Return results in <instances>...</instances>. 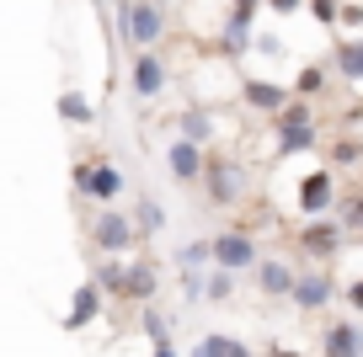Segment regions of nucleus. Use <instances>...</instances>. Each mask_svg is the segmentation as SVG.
Returning <instances> with one entry per match:
<instances>
[{
	"mask_svg": "<svg viewBox=\"0 0 363 357\" xmlns=\"http://www.w3.org/2000/svg\"><path fill=\"white\" fill-rule=\"evenodd\" d=\"M113 16H118V43L134 48V54H150L160 48L166 38V0H113Z\"/></svg>",
	"mask_w": 363,
	"mask_h": 357,
	"instance_id": "1",
	"label": "nucleus"
},
{
	"mask_svg": "<svg viewBox=\"0 0 363 357\" xmlns=\"http://www.w3.org/2000/svg\"><path fill=\"white\" fill-rule=\"evenodd\" d=\"M272 128H278V155H305V149H315V107H310L305 96H294L278 118H272Z\"/></svg>",
	"mask_w": 363,
	"mask_h": 357,
	"instance_id": "2",
	"label": "nucleus"
},
{
	"mask_svg": "<svg viewBox=\"0 0 363 357\" xmlns=\"http://www.w3.org/2000/svg\"><path fill=\"white\" fill-rule=\"evenodd\" d=\"M203 187H208V203H214V208H235V203L246 198L251 176H246V166H240V160H230V155H214V149H208Z\"/></svg>",
	"mask_w": 363,
	"mask_h": 357,
	"instance_id": "3",
	"label": "nucleus"
},
{
	"mask_svg": "<svg viewBox=\"0 0 363 357\" xmlns=\"http://www.w3.org/2000/svg\"><path fill=\"white\" fill-rule=\"evenodd\" d=\"M208 240H214V267L219 272H257V234L251 230H219V234H208Z\"/></svg>",
	"mask_w": 363,
	"mask_h": 357,
	"instance_id": "4",
	"label": "nucleus"
},
{
	"mask_svg": "<svg viewBox=\"0 0 363 357\" xmlns=\"http://www.w3.org/2000/svg\"><path fill=\"white\" fill-rule=\"evenodd\" d=\"M91 246L102 251V256H128V246L139 240V224L128 219V213H118V208H107V213H96L91 219Z\"/></svg>",
	"mask_w": 363,
	"mask_h": 357,
	"instance_id": "5",
	"label": "nucleus"
},
{
	"mask_svg": "<svg viewBox=\"0 0 363 357\" xmlns=\"http://www.w3.org/2000/svg\"><path fill=\"white\" fill-rule=\"evenodd\" d=\"M342 234H347V224H342V219H305V224H299V234H294L299 256H310V261L326 267V261L342 251Z\"/></svg>",
	"mask_w": 363,
	"mask_h": 357,
	"instance_id": "6",
	"label": "nucleus"
},
{
	"mask_svg": "<svg viewBox=\"0 0 363 357\" xmlns=\"http://www.w3.org/2000/svg\"><path fill=\"white\" fill-rule=\"evenodd\" d=\"M75 192L91 203H113L123 192V171L107 160H75Z\"/></svg>",
	"mask_w": 363,
	"mask_h": 357,
	"instance_id": "7",
	"label": "nucleus"
},
{
	"mask_svg": "<svg viewBox=\"0 0 363 357\" xmlns=\"http://www.w3.org/2000/svg\"><path fill=\"white\" fill-rule=\"evenodd\" d=\"M337 203H342V187L326 166L299 181V219H326V213H337Z\"/></svg>",
	"mask_w": 363,
	"mask_h": 357,
	"instance_id": "8",
	"label": "nucleus"
},
{
	"mask_svg": "<svg viewBox=\"0 0 363 357\" xmlns=\"http://www.w3.org/2000/svg\"><path fill=\"white\" fill-rule=\"evenodd\" d=\"M166 86H171V64L155 54V48H150V54H134V59H128V91H134L139 101H155Z\"/></svg>",
	"mask_w": 363,
	"mask_h": 357,
	"instance_id": "9",
	"label": "nucleus"
},
{
	"mask_svg": "<svg viewBox=\"0 0 363 357\" xmlns=\"http://www.w3.org/2000/svg\"><path fill=\"white\" fill-rule=\"evenodd\" d=\"M337 299V278H331V267H305L299 272V283H294V310L299 314H320L326 304Z\"/></svg>",
	"mask_w": 363,
	"mask_h": 357,
	"instance_id": "10",
	"label": "nucleus"
},
{
	"mask_svg": "<svg viewBox=\"0 0 363 357\" xmlns=\"http://www.w3.org/2000/svg\"><path fill=\"white\" fill-rule=\"evenodd\" d=\"M166 171H171L177 181H203V171H208V149L177 134V139L166 144Z\"/></svg>",
	"mask_w": 363,
	"mask_h": 357,
	"instance_id": "11",
	"label": "nucleus"
},
{
	"mask_svg": "<svg viewBox=\"0 0 363 357\" xmlns=\"http://www.w3.org/2000/svg\"><path fill=\"white\" fill-rule=\"evenodd\" d=\"M294 283H299V272L289 261H278V256L257 261V293L262 299H294Z\"/></svg>",
	"mask_w": 363,
	"mask_h": 357,
	"instance_id": "12",
	"label": "nucleus"
},
{
	"mask_svg": "<svg viewBox=\"0 0 363 357\" xmlns=\"http://www.w3.org/2000/svg\"><path fill=\"white\" fill-rule=\"evenodd\" d=\"M320 357H363V325L358 320H331L320 331Z\"/></svg>",
	"mask_w": 363,
	"mask_h": 357,
	"instance_id": "13",
	"label": "nucleus"
},
{
	"mask_svg": "<svg viewBox=\"0 0 363 357\" xmlns=\"http://www.w3.org/2000/svg\"><path fill=\"white\" fill-rule=\"evenodd\" d=\"M102 299H107V288L96 278H86L75 288V299H69V314H65V331H86L96 314H102Z\"/></svg>",
	"mask_w": 363,
	"mask_h": 357,
	"instance_id": "14",
	"label": "nucleus"
},
{
	"mask_svg": "<svg viewBox=\"0 0 363 357\" xmlns=\"http://www.w3.org/2000/svg\"><path fill=\"white\" fill-rule=\"evenodd\" d=\"M240 96H246L251 112H267V118H278V112L294 101V91L278 86V80H246V91H240Z\"/></svg>",
	"mask_w": 363,
	"mask_h": 357,
	"instance_id": "15",
	"label": "nucleus"
},
{
	"mask_svg": "<svg viewBox=\"0 0 363 357\" xmlns=\"http://www.w3.org/2000/svg\"><path fill=\"white\" fill-rule=\"evenodd\" d=\"M219 48H225V54H246V48H257V16H251V11H230L225 27H219Z\"/></svg>",
	"mask_w": 363,
	"mask_h": 357,
	"instance_id": "16",
	"label": "nucleus"
},
{
	"mask_svg": "<svg viewBox=\"0 0 363 357\" xmlns=\"http://www.w3.org/2000/svg\"><path fill=\"white\" fill-rule=\"evenodd\" d=\"M160 293V272L150 267V261H128V278H123V299L134 304H150Z\"/></svg>",
	"mask_w": 363,
	"mask_h": 357,
	"instance_id": "17",
	"label": "nucleus"
},
{
	"mask_svg": "<svg viewBox=\"0 0 363 357\" xmlns=\"http://www.w3.org/2000/svg\"><path fill=\"white\" fill-rule=\"evenodd\" d=\"M187 357H257L240 336H225V331H214V336H198L193 341V352Z\"/></svg>",
	"mask_w": 363,
	"mask_h": 357,
	"instance_id": "18",
	"label": "nucleus"
},
{
	"mask_svg": "<svg viewBox=\"0 0 363 357\" xmlns=\"http://www.w3.org/2000/svg\"><path fill=\"white\" fill-rule=\"evenodd\" d=\"M177 134L208 149V144H214V112H203V107H182V118H177Z\"/></svg>",
	"mask_w": 363,
	"mask_h": 357,
	"instance_id": "19",
	"label": "nucleus"
},
{
	"mask_svg": "<svg viewBox=\"0 0 363 357\" xmlns=\"http://www.w3.org/2000/svg\"><path fill=\"white\" fill-rule=\"evenodd\" d=\"M331 64H337L342 80H363V38H342L337 54H331Z\"/></svg>",
	"mask_w": 363,
	"mask_h": 357,
	"instance_id": "20",
	"label": "nucleus"
},
{
	"mask_svg": "<svg viewBox=\"0 0 363 357\" xmlns=\"http://www.w3.org/2000/svg\"><path fill=\"white\" fill-rule=\"evenodd\" d=\"M59 118H65V123H96V107H91V96H86V91H65V96H59Z\"/></svg>",
	"mask_w": 363,
	"mask_h": 357,
	"instance_id": "21",
	"label": "nucleus"
},
{
	"mask_svg": "<svg viewBox=\"0 0 363 357\" xmlns=\"http://www.w3.org/2000/svg\"><path fill=\"white\" fill-rule=\"evenodd\" d=\"M123 278H128V261L123 256H107L102 267H96V283H102L113 299H123Z\"/></svg>",
	"mask_w": 363,
	"mask_h": 357,
	"instance_id": "22",
	"label": "nucleus"
},
{
	"mask_svg": "<svg viewBox=\"0 0 363 357\" xmlns=\"http://www.w3.org/2000/svg\"><path fill=\"white\" fill-rule=\"evenodd\" d=\"M337 219L347 224L352 234H363V192H342V203H337Z\"/></svg>",
	"mask_w": 363,
	"mask_h": 357,
	"instance_id": "23",
	"label": "nucleus"
},
{
	"mask_svg": "<svg viewBox=\"0 0 363 357\" xmlns=\"http://www.w3.org/2000/svg\"><path fill=\"white\" fill-rule=\"evenodd\" d=\"M139 234H160V230H166V213H160V203L155 198H139Z\"/></svg>",
	"mask_w": 363,
	"mask_h": 357,
	"instance_id": "24",
	"label": "nucleus"
},
{
	"mask_svg": "<svg viewBox=\"0 0 363 357\" xmlns=\"http://www.w3.org/2000/svg\"><path fill=\"white\" fill-rule=\"evenodd\" d=\"M326 155H331V166H358V160H363V144H358V139H337Z\"/></svg>",
	"mask_w": 363,
	"mask_h": 357,
	"instance_id": "25",
	"label": "nucleus"
},
{
	"mask_svg": "<svg viewBox=\"0 0 363 357\" xmlns=\"http://www.w3.org/2000/svg\"><path fill=\"white\" fill-rule=\"evenodd\" d=\"M230 293H235V272H208V304H225Z\"/></svg>",
	"mask_w": 363,
	"mask_h": 357,
	"instance_id": "26",
	"label": "nucleus"
},
{
	"mask_svg": "<svg viewBox=\"0 0 363 357\" xmlns=\"http://www.w3.org/2000/svg\"><path fill=\"white\" fill-rule=\"evenodd\" d=\"M320 86H326V69H320V64H305V69H299V80H294V96H315Z\"/></svg>",
	"mask_w": 363,
	"mask_h": 357,
	"instance_id": "27",
	"label": "nucleus"
},
{
	"mask_svg": "<svg viewBox=\"0 0 363 357\" xmlns=\"http://www.w3.org/2000/svg\"><path fill=\"white\" fill-rule=\"evenodd\" d=\"M139 325H145V336H150V341H171V325H166V314H160V310H145V314H139Z\"/></svg>",
	"mask_w": 363,
	"mask_h": 357,
	"instance_id": "28",
	"label": "nucleus"
},
{
	"mask_svg": "<svg viewBox=\"0 0 363 357\" xmlns=\"http://www.w3.org/2000/svg\"><path fill=\"white\" fill-rule=\"evenodd\" d=\"M182 267H198V261H214V240H193V246H182L177 251Z\"/></svg>",
	"mask_w": 363,
	"mask_h": 357,
	"instance_id": "29",
	"label": "nucleus"
},
{
	"mask_svg": "<svg viewBox=\"0 0 363 357\" xmlns=\"http://www.w3.org/2000/svg\"><path fill=\"white\" fill-rule=\"evenodd\" d=\"M310 16H315L320 27H337L342 11H337V0H310Z\"/></svg>",
	"mask_w": 363,
	"mask_h": 357,
	"instance_id": "30",
	"label": "nucleus"
},
{
	"mask_svg": "<svg viewBox=\"0 0 363 357\" xmlns=\"http://www.w3.org/2000/svg\"><path fill=\"white\" fill-rule=\"evenodd\" d=\"M342 304H347L352 314H363V278H358V283H347V288H342Z\"/></svg>",
	"mask_w": 363,
	"mask_h": 357,
	"instance_id": "31",
	"label": "nucleus"
},
{
	"mask_svg": "<svg viewBox=\"0 0 363 357\" xmlns=\"http://www.w3.org/2000/svg\"><path fill=\"white\" fill-rule=\"evenodd\" d=\"M257 54H272V59H278V54H284V38H278V33H257Z\"/></svg>",
	"mask_w": 363,
	"mask_h": 357,
	"instance_id": "32",
	"label": "nucleus"
},
{
	"mask_svg": "<svg viewBox=\"0 0 363 357\" xmlns=\"http://www.w3.org/2000/svg\"><path fill=\"white\" fill-rule=\"evenodd\" d=\"M267 6H272L278 16H294V11H299V0H267Z\"/></svg>",
	"mask_w": 363,
	"mask_h": 357,
	"instance_id": "33",
	"label": "nucleus"
},
{
	"mask_svg": "<svg viewBox=\"0 0 363 357\" xmlns=\"http://www.w3.org/2000/svg\"><path fill=\"white\" fill-rule=\"evenodd\" d=\"M235 11H251V16H257V11H262V0H235Z\"/></svg>",
	"mask_w": 363,
	"mask_h": 357,
	"instance_id": "34",
	"label": "nucleus"
},
{
	"mask_svg": "<svg viewBox=\"0 0 363 357\" xmlns=\"http://www.w3.org/2000/svg\"><path fill=\"white\" fill-rule=\"evenodd\" d=\"M267 357H299V352H294V346H272Z\"/></svg>",
	"mask_w": 363,
	"mask_h": 357,
	"instance_id": "35",
	"label": "nucleus"
},
{
	"mask_svg": "<svg viewBox=\"0 0 363 357\" xmlns=\"http://www.w3.org/2000/svg\"><path fill=\"white\" fill-rule=\"evenodd\" d=\"M155 357H177V346H171V341H160V346H155Z\"/></svg>",
	"mask_w": 363,
	"mask_h": 357,
	"instance_id": "36",
	"label": "nucleus"
}]
</instances>
